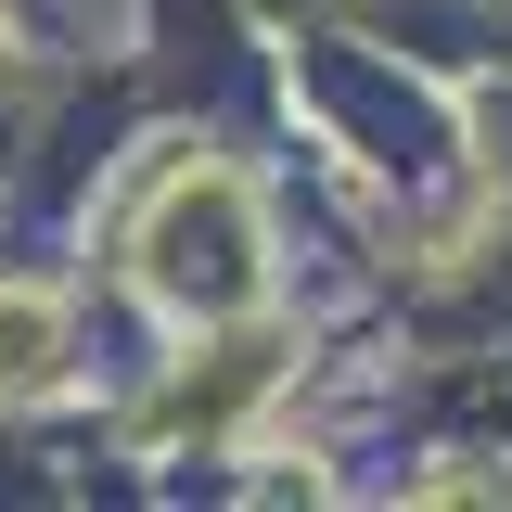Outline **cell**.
<instances>
[{"mask_svg": "<svg viewBox=\"0 0 512 512\" xmlns=\"http://www.w3.org/2000/svg\"><path fill=\"white\" fill-rule=\"evenodd\" d=\"M52 372H64V295L0 282V397H39Z\"/></svg>", "mask_w": 512, "mask_h": 512, "instance_id": "1", "label": "cell"}]
</instances>
